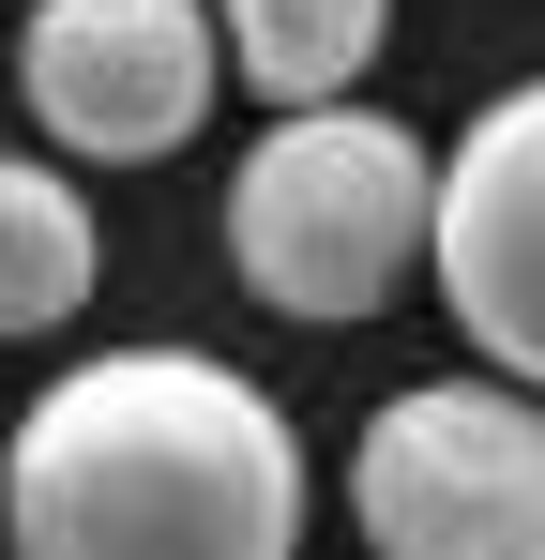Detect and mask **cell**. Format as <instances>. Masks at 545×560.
Masks as SVG:
<instances>
[{
  "mask_svg": "<svg viewBox=\"0 0 545 560\" xmlns=\"http://www.w3.org/2000/svg\"><path fill=\"white\" fill-rule=\"evenodd\" d=\"M0 546L15 560H288L303 440L212 349H91L0 440Z\"/></svg>",
  "mask_w": 545,
  "mask_h": 560,
  "instance_id": "obj_1",
  "label": "cell"
},
{
  "mask_svg": "<svg viewBox=\"0 0 545 560\" xmlns=\"http://www.w3.org/2000/svg\"><path fill=\"white\" fill-rule=\"evenodd\" d=\"M425 212H440V152L379 106H288L243 183H228V258L272 318L334 334V318H379L394 288L425 273Z\"/></svg>",
  "mask_w": 545,
  "mask_h": 560,
  "instance_id": "obj_2",
  "label": "cell"
},
{
  "mask_svg": "<svg viewBox=\"0 0 545 560\" xmlns=\"http://www.w3.org/2000/svg\"><path fill=\"white\" fill-rule=\"evenodd\" d=\"M379 560H545V394L531 378H409L349 455Z\"/></svg>",
  "mask_w": 545,
  "mask_h": 560,
  "instance_id": "obj_3",
  "label": "cell"
},
{
  "mask_svg": "<svg viewBox=\"0 0 545 560\" xmlns=\"http://www.w3.org/2000/svg\"><path fill=\"white\" fill-rule=\"evenodd\" d=\"M212 0H31L15 31V92L77 167H167L212 121Z\"/></svg>",
  "mask_w": 545,
  "mask_h": 560,
  "instance_id": "obj_4",
  "label": "cell"
},
{
  "mask_svg": "<svg viewBox=\"0 0 545 560\" xmlns=\"http://www.w3.org/2000/svg\"><path fill=\"white\" fill-rule=\"evenodd\" d=\"M425 273H440L454 334L485 349V378H531L545 394V77H515V92L440 152Z\"/></svg>",
  "mask_w": 545,
  "mask_h": 560,
  "instance_id": "obj_5",
  "label": "cell"
},
{
  "mask_svg": "<svg viewBox=\"0 0 545 560\" xmlns=\"http://www.w3.org/2000/svg\"><path fill=\"white\" fill-rule=\"evenodd\" d=\"M379 31H394V0H212V46L272 106H334L379 61Z\"/></svg>",
  "mask_w": 545,
  "mask_h": 560,
  "instance_id": "obj_6",
  "label": "cell"
},
{
  "mask_svg": "<svg viewBox=\"0 0 545 560\" xmlns=\"http://www.w3.org/2000/svg\"><path fill=\"white\" fill-rule=\"evenodd\" d=\"M91 197L46 167V152H0V334H61L91 303Z\"/></svg>",
  "mask_w": 545,
  "mask_h": 560,
  "instance_id": "obj_7",
  "label": "cell"
}]
</instances>
